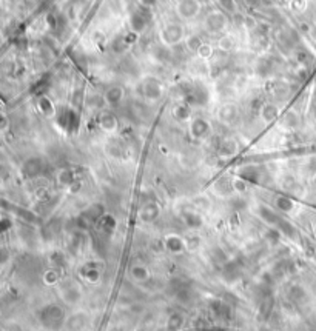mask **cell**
Listing matches in <instances>:
<instances>
[{
    "label": "cell",
    "mask_w": 316,
    "mask_h": 331,
    "mask_svg": "<svg viewBox=\"0 0 316 331\" xmlns=\"http://www.w3.org/2000/svg\"><path fill=\"white\" fill-rule=\"evenodd\" d=\"M67 190H68V193H70V194H77V193L82 190V182H80V180H76L74 183H71V185H70V187H68Z\"/></svg>",
    "instance_id": "cell-37"
},
{
    "label": "cell",
    "mask_w": 316,
    "mask_h": 331,
    "mask_svg": "<svg viewBox=\"0 0 316 331\" xmlns=\"http://www.w3.org/2000/svg\"><path fill=\"white\" fill-rule=\"evenodd\" d=\"M239 117V108L235 103H224V105L218 110V119L219 122L225 123V125H231L235 123Z\"/></svg>",
    "instance_id": "cell-14"
},
{
    "label": "cell",
    "mask_w": 316,
    "mask_h": 331,
    "mask_svg": "<svg viewBox=\"0 0 316 331\" xmlns=\"http://www.w3.org/2000/svg\"><path fill=\"white\" fill-rule=\"evenodd\" d=\"M161 213H162L161 205L156 200H148V202H145L139 208L137 217L143 223H153V222H156L161 217Z\"/></svg>",
    "instance_id": "cell-9"
},
{
    "label": "cell",
    "mask_w": 316,
    "mask_h": 331,
    "mask_svg": "<svg viewBox=\"0 0 316 331\" xmlns=\"http://www.w3.org/2000/svg\"><path fill=\"white\" fill-rule=\"evenodd\" d=\"M42 280H44L45 285H50V286H53V285H59V283L62 282V279H60V273L56 270V268H48V270L44 273V276H42Z\"/></svg>",
    "instance_id": "cell-28"
},
{
    "label": "cell",
    "mask_w": 316,
    "mask_h": 331,
    "mask_svg": "<svg viewBox=\"0 0 316 331\" xmlns=\"http://www.w3.org/2000/svg\"><path fill=\"white\" fill-rule=\"evenodd\" d=\"M185 242H187V251H196L201 245V237L193 234V236L185 237Z\"/></svg>",
    "instance_id": "cell-35"
},
{
    "label": "cell",
    "mask_w": 316,
    "mask_h": 331,
    "mask_svg": "<svg viewBox=\"0 0 316 331\" xmlns=\"http://www.w3.org/2000/svg\"><path fill=\"white\" fill-rule=\"evenodd\" d=\"M182 222L188 230L198 231L204 226V217L196 210H184L182 211Z\"/></svg>",
    "instance_id": "cell-15"
},
{
    "label": "cell",
    "mask_w": 316,
    "mask_h": 331,
    "mask_svg": "<svg viewBox=\"0 0 316 331\" xmlns=\"http://www.w3.org/2000/svg\"><path fill=\"white\" fill-rule=\"evenodd\" d=\"M172 116L175 120L181 122V123H185V122H190L193 119V113H192V107L188 105L185 102H179L173 107L172 110Z\"/></svg>",
    "instance_id": "cell-21"
},
{
    "label": "cell",
    "mask_w": 316,
    "mask_h": 331,
    "mask_svg": "<svg viewBox=\"0 0 316 331\" xmlns=\"http://www.w3.org/2000/svg\"><path fill=\"white\" fill-rule=\"evenodd\" d=\"M212 309H213V313L218 316V317H224V319H227L228 316H230V308L224 303V302H213V305H212Z\"/></svg>",
    "instance_id": "cell-33"
},
{
    "label": "cell",
    "mask_w": 316,
    "mask_h": 331,
    "mask_svg": "<svg viewBox=\"0 0 316 331\" xmlns=\"http://www.w3.org/2000/svg\"><path fill=\"white\" fill-rule=\"evenodd\" d=\"M184 316L181 313H173L170 317H168V322H167V329L168 331H178L182 328L184 325Z\"/></svg>",
    "instance_id": "cell-29"
},
{
    "label": "cell",
    "mask_w": 316,
    "mask_h": 331,
    "mask_svg": "<svg viewBox=\"0 0 316 331\" xmlns=\"http://www.w3.org/2000/svg\"><path fill=\"white\" fill-rule=\"evenodd\" d=\"M36 107H37V111L47 119H53L57 116V108L54 105L53 99L48 96H40L36 102Z\"/></svg>",
    "instance_id": "cell-16"
},
{
    "label": "cell",
    "mask_w": 316,
    "mask_h": 331,
    "mask_svg": "<svg viewBox=\"0 0 316 331\" xmlns=\"http://www.w3.org/2000/svg\"><path fill=\"white\" fill-rule=\"evenodd\" d=\"M159 42L167 47V48H173L178 47L181 44H184V40L187 37L185 30L181 24L176 22H170V24H165L159 28Z\"/></svg>",
    "instance_id": "cell-2"
},
{
    "label": "cell",
    "mask_w": 316,
    "mask_h": 331,
    "mask_svg": "<svg viewBox=\"0 0 316 331\" xmlns=\"http://www.w3.org/2000/svg\"><path fill=\"white\" fill-rule=\"evenodd\" d=\"M273 205H275V208L279 213H282V214H290V213L294 211V208H296V203H294V200L290 196H287V194L276 196Z\"/></svg>",
    "instance_id": "cell-22"
},
{
    "label": "cell",
    "mask_w": 316,
    "mask_h": 331,
    "mask_svg": "<svg viewBox=\"0 0 316 331\" xmlns=\"http://www.w3.org/2000/svg\"><path fill=\"white\" fill-rule=\"evenodd\" d=\"M37 316H39L40 323L51 331L60 329L62 326H65V322H67L65 309L56 303H50V305H45L44 308H40Z\"/></svg>",
    "instance_id": "cell-1"
},
{
    "label": "cell",
    "mask_w": 316,
    "mask_h": 331,
    "mask_svg": "<svg viewBox=\"0 0 316 331\" xmlns=\"http://www.w3.org/2000/svg\"><path fill=\"white\" fill-rule=\"evenodd\" d=\"M102 263L97 262V260H90L87 263H83L79 270V276L87 280L88 283H99L100 279H102Z\"/></svg>",
    "instance_id": "cell-7"
},
{
    "label": "cell",
    "mask_w": 316,
    "mask_h": 331,
    "mask_svg": "<svg viewBox=\"0 0 316 331\" xmlns=\"http://www.w3.org/2000/svg\"><path fill=\"white\" fill-rule=\"evenodd\" d=\"M228 25L227 16L222 11H212L208 13L205 20H204V27L210 34H222Z\"/></svg>",
    "instance_id": "cell-6"
},
{
    "label": "cell",
    "mask_w": 316,
    "mask_h": 331,
    "mask_svg": "<svg viewBox=\"0 0 316 331\" xmlns=\"http://www.w3.org/2000/svg\"><path fill=\"white\" fill-rule=\"evenodd\" d=\"M77 179H76V174H74V171L73 170H70V168H63V170H60L59 173H57V182H59V185H62V187H65V188H68L71 183H74Z\"/></svg>",
    "instance_id": "cell-27"
},
{
    "label": "cell",
    "mask_w": 316,
    "mask_h": 331,
    "mask_svg": "<svg viewBox=\"0 0 316 331\" xmlns=\"http://www.w3.org/2000/svg\"><path fill=\"white\" fill-rule=\"evenodd\" d=\"M281 187H282L284 191H293L294 187H296V180H294L293 177H290V176H285V177H282Z\"/></svg>",
    "instance_id": "cell-36"
},
{
    "label": "cell",
    "mask_w": 316,
    "mask_h": 331,
    "mask_svg": "<svg viewBox=\"0 0 316 331\" xmlns=\"http://www.w3.org/2000/svg\"><path fill=\"white\" fill-rule=\"evenodd\" d=\"M97 123H99V128L107 133V134H113L117 131L119 128V120H117V116L110 111V110H105V111H100L99 114V119H97Z\"/></svg>",
    "instance_id": "cell-11"
},
{
    "label": "cell",
    "mask_w": 316,
    "mask_h": 331,
    "mask_svg": "<svg viewBox=\"0 0 316 331\" xmlns=\"http://www.w3.org/2000/svg\"><path fill=\"white\" fill-rule=\"evenodd\" d=\"M196 56H198L201 60H210V59L215 56V47H213L212 44L204 42V45L199 48V51L196 53Z\"/></svg>",
    "instance_id": "cell-32"
},
{
    "label": "cell",
    "mask_w": 316,
    "mask_h": 331,
    "mask_svg": "<svg viewBox=\"0 0 316 331\" xmlns=\"http://www.w3.org/2000/svg\"><path fill=\"white\" fill-rule=\"evenodd\" d=\"M175 11L181 20L190 22V20H195L201 14L202 4L201 0H178L175 5Z\"/></svg>",
    "instance_id": "cell-3"
},
{
    "label": "cell",
    "mask_w": 316,
    "mask_h": 331,
    "mask_svg": "<svg viewBox=\"0 0 316 331\" xmlns=\"http://www.w3.org/2000/svg\"><path fill=\"white\" fill-rule=\"evenodd\" d=\"M256 213H258V216L261 217V220H264L267 225L273 226V228H278L279 222L282 220V217H281L276 211H273L270 206H267V205H259L258 210H256Z\"/></svg>",
    "instance_id": "cell-17"
},
{
    "label": "cell",
    "mask_w": 316,
    "mask_h": 331,
    "mask_svg": "<svg viewBox=\"0 0 316 331\" xmlns=\"http://www.w3.org/2000/svg\"><path fill=\"white\" fill-rule=\"evenodd\" d=\"M193 206L198 211H208L210 208H212V202L204 196H199V197L193 199Z\"/></svg>",
    "instance_id": "cell-34"
},
{
    "label": "cell",
    "mask_w": 316,
    "mask_h": 331,
    "mask_svg": "<svg viewBox=\"0 0 316 331\" xmlns=\"http://www.w3.org/2000/svg\"><path fill=\"white\" fill-rule=\"evenodd\" d=\"M231 188H233L235 193L244 194V193H247V190H248V182H247L244 177H241V176L233 177V179H231Z\"/></svg>",
    "instance_id": "cell-31"
},
{
    "label": "cell",
    "mask_w": 316,
    "mask_h": 331,
    "mask_svg": "<svg viewBox=\"0 0 316 331\" xmlns=\"http://www.w3.org/2000/svg\"><path fill=\"white\" fill-rule=\"evenodd\" d=\"M281 116V111L278 108V105H275L273 102H265L262 103V107L259 110V117L264 123H273L275 120H278Z\"/></svg>",
    "instance_id": "cell-19"
},
{
    "label": "cell",
    "mask_w": 316,
    "mask_h": 331,
    "mask_svg": "<svg viewBox=\"0 0 316 331\" xmlns=\"http://www.w3.org/2000/svg\"><path fill=\"white\" fill-rule=\"evenodd\" d=\"M96 228H97V231L102 233V234L111 236V234L114 233V230L117 228V220H116V217H114L113 214L105 213V214L99 219V222L96 223Z\"/></svg>",
    "instance_id": "cell-20"
},
{
    "label": "cell",
    "mask_w": 316,
    "mask_h": 331,
    "mask_svg": "<svg viewBox=\"0 0 316 331\" xmlns=\"http://www.w3.org/2000/svg\"><path fill=\"white\" fill-rule=\"evenodd\" d=\"M105 213L107 211H105L103 203H91L88 208L82 213V219L90 225H96Z\"/></svg>",
    "instance_id": "cell-18"
},
{
    "label": "cell",
    "mask_w": 316,
    "mask_h": 331,
    "mask_svg": "<svg viewBox=\"0 0 316 331\" xmlns=\"http://www.w3.org/2000/svg\"><path fill=\"white\" fill-rule=\"evenodd\" d=\"M42 170H44V165H42V160L37 159V157L28 159V160L24 163V167H22L24 174H25L27 177H30V179L37 177V176L42 173Z\"/></svg>",
    "instance_id": "cell-24"
},
{
    "label": "cell",
    "mask_w": 316,
    "mask_h": 331,
    "mask_svg": "<svg viewBox=\"0 0 316 331\" xmlns=\"http://www.w3.org/2000/svg\"><path fill=\"white\" fill-rule=\"evenodd\" d=\"M218 47L221 51H225V53H231L236 47V42L235 39L231 36H221L219 40H218Z\"/></svg>",
    "instance_id": "cell-30"
},
{
    "label": "cell",
    "mask_w": 316,
    "mask_h": 331,
    "mask_svg": "<svg viewBox=\"0 0 316 331\" xmlns=\"http://www.w3.org/2000/svg\"><path fill=\"white\" fill-rule=\"evenodd\" d=\"M164 248L167 253L170 254H175V256H179V254H184L187 251V242H185V237L179 236V234H168L165 236L164 239Z\"/></svg>",
    "instance_id": "cell-10"
},
{
    "label": "cell",
    "mask_w": 316,
    "mask_h": 331,
    "mask_svg": "<svg viewBox=\"0 0 316 331\" xmlns=\"http://www.w3.org/2000/svg\"><path fill=\"white\" fill-rule=\"evenodd\" d=\"M128 274H130V279H131L134 283H145V282H148L150 277H151L150 270H148V268H146L145 265H133V266L130 268Z\"/></svg>",
    "instance_id": "cell-23"
},
{
    "label": "cell",
    "mask_w": 316,
    "mask_h": 331,
    "mask_svg": "<svg viewBox=\"0 0 316 331\" xmlns=\"http://www.w3.org/2000/svg\"><path fill=\"white\" fill-rule=\"evenodd\" d=\"M188 134L195 140H205L212 134V123H210L205 117H193L188 122Z\"/></svg>",
    "instance_id": "cell-4"
},
{
    "label": "cell",
    "mask_w": 316,
    "mask_h": 331,
    "mask_svg": "<svg viewBox=\"0 0 316 331\" xmlns=\"http://www.w3.org/2000/svg\"><path fill=\"white\" fill-rule=\"evenodd\" d=\"M184 45H185V48L190 51V53H198L199 51V48L204 45V40L201 39V36H198V34H188L187 37H185V40H184Z\"/></svg>",
    "instance_id": "cell-26"
},
{
    "label": "cell",
    "mask_w": 316,
    "mask_h": 331,
    "mask_svg": "<svg viewBox=\"0 0 316 331\" xmlns=\"http://www.w3.org/2000/svg\"><path fill=\"white\" fill-rule=\"evenodd\" d=\"M88 322H90V317H88L87 313L76 311V313H73L71 316L67 317L65 328L68 331H83L88 326Z\"/></svg>",
    "instance_id": "cell-13"
},
{
    "label": "cell",
    "mask_w": 316,
    "mask_h": 331,
    "mask_svg": "<svg viewBox=\"0 0 316 331\" xmlns=\"http://www.w3.org/2000/svg\"><path fill=\"white\" fill-rule=\"evenodd\" d=\"M164 88L156 77H146L142 82V96L146 102H157L162 97Z\"/></svg>",
    "instance_id": "cell-8"
},
{
    "label": "cell",
    "mask_w": 316,
    "mask_h": 331,
    "mask_svg": "<svg viewBox=\"0 0 316 331\" xmlns=\"http://www.w3.org/2000/svg\"><path fill=\"white\" fill-rule=\"evenodd\" d=\"M157 2L159 0H139V4L143 5L145 8H153V7L157 5Z\"/></svg>",
    "instance_id": "cell-38"
},
{
    "label": "cell",
    "mask_w": 316,
    "mask_h": 331,
    "mask_svg": "<svg viewBox=\"0 0 316 331\" xmlns=\"http://www.w3.org/2000/svg\"><path fill=\"white\" fill-rule=\"evenodd\" d=\"M59 294L67 305H76L82 299V289L74 280H63L59 283Z\"/></svg>",
    "instance_id": "cell-5"
},
{
    "label": "cell",
    "mask_w": 316,
    "mask_h": 331,
    "mask_svg": "<svg viewBox=\"0 0 316 331\" xmlns=\"http://www.w3.org/2000/svg\"><path fill=\"white\" fill-rule=\"evenodd\" d=\"M219 156L222 157H233L238 153V143L235 139H224L219 143Z\"/></svg>",
    "instance_id": "cell-25"
},
{
    "label": "cell",
    "mask_w": 316,
    "mask_h": 331,
    "mask_svg": "<svg viewBox=\"0 0 316 331\" xmlns=\"http://www.w3.org/2000/svg\"><path fill=\"white\" fill-rule=\"evenodd\" d=\"M102 99H103L105 105L110 107V108L119 107L120 103L123 102V99H125V90L120 85H111L110 88L105 90Z\"/></svg>",
    "instance_id": "cell-12"
}]
</instances>
